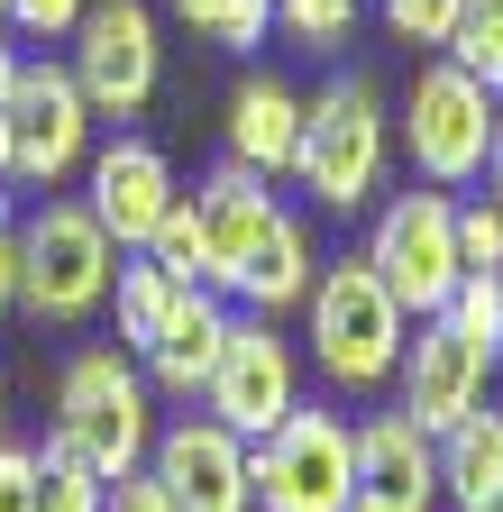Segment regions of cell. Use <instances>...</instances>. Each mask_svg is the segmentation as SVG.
Returning a JSON list of instances; mask_svg holds the SVG:
<instances>
[{
  "label": "cell",
  "instance_id": "obj_1",
  "mask_svg": "<svg viewBox=\"0 0 503 512\" xmlns=\"http://www.w3.org/2000/svg\"><path fill=\"white\" fill-rule=\"evenodd\" d=\"M302 311H311V366H321L339 394H375V384H394L403 339H412V311L385 293V275H375L366 256L311 266Z\"/></svg>",
  "mask_w": 503,
  "mask_h": 512
},
{
  "label": "cell",
  "instance_id": "obj_2",
  "mask_svg": "<svg viewBox=\"0 0 503 512\" xmlns=\"http://www.w3.org/2000/svg\"><path fill=\"white\" fill-rule=\"evenodd\" d=\"M147 439H156V421H147V375H138V357L129 348H83L65 366V384H55V430H46V448L83 458L110 485V476L147 467Z\"/></svg>",
  "mask_w": 503,
  "mask_h": 512
},
{
  "label": "cell",
  "instance_id": "obj_3",
  "mask_svg": "<svg viewBox=\"0 0 503 512\" xmlns=\"http://www.w3.org/2000/svg\"><path fill=\"white\" fill-rule=\"evenodd\" d=\"M293 183L321 211H366L385 183V101L366 74H339L302 101V147H293Z\"/></svg>",
  "mask_w": 503,
  "mask_h": 512
},
{
  "label": "cell",
  "instance_id": "obj_4",
  "mask_svg": "<svg viewBox=\"0 0 503 512\" xmlns=\"http://www.w3.org/2000/svg\"><path fill=\"white\" fill-rule=\"evenodd\" d=\"M247 494L257 512H339L357 494V430L339 412L293 403L266 439H247Z\"/></svg>",
  "mask_w": 503,
  "mask_h": 512
},
{
  "label": "cell",
  "instance_id": "obj_5",
  "mask_svg": "<svg viewBox=\"0 0 503 512\" xmlns=\"http://www.w3.org/2000/svg\"><path fill=\"white\" fill-rule=\"evenodd\" d=\"M119 247L83 202H46L37 220H19V302L37 320H92L110 302Z\"/></svg>",
  "mask_w": 503,
  "mask_h": 512
},
{
  "label": "cell",
  "instance_id": "obj_6",
  "mask_svg": "<svg viewBox=\"0 0 503 512\" xmlns=\"http://www.w3.org/2000/svg\"><path fill=\"white\" fill-rule=\"evenodd\" d=\"M366 266L385 275V293L412 311V320H430L439 302L458 293V192H439V183H421V192H394L385 211H375V229H366Z\"/></svg>",
  "mask_w": 503,
  "mask_h": 512
},
{
  "label": "cell",
  "instance_id": "obj_7",
  "mask_svg": "<svg viewBox=\"0 0 503 512\" xmlns=\"http://www.w3.org/2000/svg\"><path fill=\"white\" fill-rule=\"evenodd\" d=\"M494 101L467 64L430 55L412 74V101H403V147H412V174L439 183V192H467L485 174V138H494Z\"/></svg>",
  "mask_w": 503,
  "mask_h": 512
},
{
  "label": "cell",
  "instance_id": "obj_8",
  "mask_svg": "<svg viewBox=\"0 0 503 512\" xmlns=\"http://www.w3.org/2000/svg\"><path fill=\"white\" fill-rule=\"evenodd\" d=\"M0 128H10V174L37 183V192L83 174V156H92V101H83V83L55 55H19L10 101H0Z\"/></svg>",
  "mask_w": 503,
  "mask_h": 512
},
{
  "label": "cell",
  "instance_id": "obj_9",
  "mask_svg": "<svg viewBox=\"0 0 503 512\" xmlns=\"http://www.w3.org/2000/svg\"><path fill=\"white\" fill-rule=\"evenodd\" d=\"M156 64H165V46H156V10H147V0H83L65 74L83 83L92 119H129V110H147Z\"/></svg>",
  "mask_w": 503,
  "mask_h": 512
},
{
  "label": "cell",
  "instance_id": "obj_10",
  "mask_svg": "<svg viewBox=\"0 0 503 512\" xmlns=\"http://www.w3.org/2000/svg\"><path fill=\"white\" fill-rule=\"evenodd\" d=\"M293 403H302V366H293V348L275 339V320H266V311H257V320H229L220 366H211V384H202V412L229 421L238 439H266Z\"/></svg>",
  "mask_w": 503,
  "mask_h": 512
},
{
  "label": "cell",
  "instance_id": "obj_11",
  "mask_svg": "<svg viewBox=\"0 0 503 512\" xmlns=\"http://www.w3.org/2000/svg\"><path fill=\"white\" fill-rule=\"evenodd\" d=\"M494 348H476L449 311H430V320H412V339H403V366H394V384H403V412L439 439V430H458L476 403H485V384H494Z\"/></svg>",
  "mask_w": 503,
  "mask_h": 512
},
{
  "label": "cell",
  "instance_id": "obj_12",
  "mask_svg": "<svg viewBox=\"0 0 503 512\" xmlns=\"http://www.w3.org/2000/svg\"><path fill=\"white\" fill-rule=\"evenodd\" d=\"M147 476L165 485L174 512H257V494H247V439L211 412H183L174 430H156Z\"/></svg>",
  "mask_w": 503,
  "mask_h": 512
},
{
  "label": "cell",
  "instance_id": "obj_13",
  "mask_svg": "<svg viewBox=\"0 0 503 512\" xmlns=\"http://www.w3.org/2000/svg\"><path fill=\"white\" fill-rule=\"evenodd\" d=\"M83 174H92V220L110 229V247L129 256V247H147L156 238V220H165V202H174V165H165V147H147V138H110V147H92L83 156Z\"/></svg>",
  "mask_w": 503,
  "mask_h": 512
},
{
  "label": "cell",
  "instance_id": "obj_14",
  "mask_svg": "<svg viewBox=\"0 0 503 512\" xmlns=\"http://www.w3.org/2000/svg\"><path fill=\"white\" fill-rule=\"evenodd\" d=\"M357 494L394 503V512H430V503H439V439H430L412 412L357 421Z\"/></svg>",
  "mask_w": 503,
  "mask_h": 512
},
{
  "label": "cell",
  "instance_id": "obj_15",
  "mask_svg": "<svg viewBox=\"0 0 503 512\" xmlns=\"http://www.w3.org/2000/svg\"><path fill=\"white\" fill-rule=\"evenodd\" d=\"M229 293H211V284H183V302H174V320L156 330V348L138 357V375L156 384V394H174V403H193L202 384H211V366H220V339H229Z\"/></svg>",
  "mask_w": 503,
  "mask_h": 512
},
{
  "label": "cell",
  "instance_id": "obj_16",
  "mask_svg": "<svg viewBox=\"0 0 503 512\" xmlns=\"http://www.w3.org/2000/svg\"><path fill=\"white\" fill-rule=\"evenodd\" d=\"M193 202H202V238H211V293H229L238 266H247V247L284 220V202H275V183L247 174V165H220Z\"/></svg>",
  "mask_w": 503,
  "mask_h": 512
},
{
  "label": "cell",
  "instance_id": "obj_17",
  "mask_svg": "<svg viewBox=\"0 0 503 512\" xmlns=\"http://www.w3.org/2000/svg\"><path fill=\"white\" fill-rule=\"evenodd\" d=\"M293 147H302V92L275 83V74H247L229 92V165L284 183L293 174Z\"/></svg>",
  "mask_w": 503,
  "mask_h": 512
},
{
  "label": "cell",
  "instance_id": "obj_18",
  "mask_svg": "<svg viewBox=\"0 0 503 512\" xmlns=\"http://www.w3.org/2000/svg\"><path fill=\"white\" fill-rule=\"evenodd\" d=\"M439 494L458 512H503V412H467L458 430H439Z\"/></svg>",
  "mask_w": 503,
  "mask_h": 512
},
{
  "label": "cell",
  "instance_id": "obj_19",
  "mask_svg": "<svg viewBox=\"0 0 503 512\" xmlns=\"http://www.w3.org/2000/svg\"><path fill=\"white\" fill-rule=\"evenodd\" d=\"M311 266H321V256H311V229L284 211L257 247H247V266H238V284H229V293H238L247 311H266V320H275V311H293V302L311 293Z\"/></svg>",
  "mask_w": 503,
  "mask_h": 512
},
{
  "label": "cell",
  "instance_id": "obj_20",
  "mask_svg": "<svg viewBox=\"0 0 503 512\" xmlns=\"http://www.w3.org/2000/svg\"><path fill=\"white\" fill-rule=\"evenodd\" d=\"M110 302H119V348L147 357L156 330L174 320V302H183V275H165L147 247H129V256H119V275H110Z\"/></svg>",
  "mask_w": 503,
  "mask_h": 512
},
{
  "label": "cell",
  "instance_id": "obj_21",
  "mask_svg": "<svg viewBox=\"0 0 503 512\" xmlns=\"http://www.w3.org/2000/svg\"><path fill=\"white\" fill-rule=\"evenodd\" d=\"M439 55H449V64H467L485 92H503V0H467Z\"/></svg>",
  "mask_w": 503,
  "mask_h": 512
},
{
  "label": "cell",
  "instance_id": "obj_22",
  "mask_svg": "<svg viewBox=\"0 0 503 512\" xmlns=\"http://www.w3.org/2000/svg\"><path fill=\"white\" fill-rule=\"evenodd\" d=\"M174 19H193L211 46L247 55V46H266V28H275V0H174Z\"/></svg>",
  "mask_w": 503,
  "mask_h": 512
},
{
  "label": "cell",
  "instance_id": "obj_23",
  "mask_svg": "<svg viewBox=\"0 0 503 512\" xmlns=\"http://www.w3.org/2000/svg\"><path fill=\"white\" fill-rule=\"evenodd\" d=\"M37 512H101V476L65 448H37Z\"/></svg>",
  "mask_w": 503,
  "mask_h": 512
},
{
  "label": "cell",
  "instance_id": "obj_24",
  "mask_svg": "<svg viewBox=\"0 0 503 512\" xmlns=\"http://www.w3.org/2000/svg\"><path fill=\"white\" fill-rule=\"evenodd\" d=\"M439 311H449L476 348H494V357H503V275H458V293L439 302Z\"/></svg>",
  "mask_w": 503,
  "mask_h": 512
},
{
  "label": "cell",
  "instance_id": "obj_25",
  "mask_svg": "<svg viewBox=\"0 0 503 512\" xmlns=\"http://www.w3.org/2000/svg\"><path fill=\"white\" fill-rule=\"evenodd\" d=\"M357 10L366 0H275V28H293L302 46H339L357 28Z\"/></svg>",
  "mask_w": 503,
  "mask_h": 512
},
{
  "label": "cell",
  "instance_id": "obj_26",
  "mask_svg": "<svg viewBox=\"0 0 503 512\" xmlns=\"http://www.w3.org/2000/svg\"><path fill=\"white\" fill-rule=\"evenodd\" d=\"M458 266L503 275V202H458Z\"/></svg>",
  "mask_w": 503,
  "mask_h": 512
},
{
  "label": "cell",
  "instance_id": "obj_27",
  "mask_svg": "<svg viewBox=\"0 0 503 512\" xmlns=\"http://www.w3.org/2000/svg\"><path fill=\"white\" fill-rule=\"evenodd\" d=\"M458 10H467V0H385V19H394L403 46H449Z\"/></svg>",
  "mask_w": 503,
  "mask_h": 512
},
{
  "label": "cell",
  "instance_id": "obj_28",
  "mask_svg": "<svg viewBox=\"0 0 503 512\" xmlns=\"http://www.w3.org/2000/svg\"><path fill=\"white\" fill-rule=\"evenodd\" d=\"M74 19H83V0H10V28H19V37H37V46L74 37Z\"/></svg>",
  "mask_w": 503,
  "mask_h": 512
},
{
  "label": "cell",
  "instance_id": "obj_29",
  "mask_svg": "<svg viewBox=\"0 0 503 512\" xmlns=\"http://www.w3.org/2000/svg\"><path fill=\"white\" fill-rule=\"evenodd\" d=\"M0 512H37V448L0 439Z\"/></svg>",
  "mask_w": 503,
  "mask_h": 512
},
{
  "label": "cell",
  "instance_id": "obj_30",
  "mask_svg": "<svg viewBox=\"0 0 503 512\" xmlns=\"http://www.w3.org/2000/svg\"><path fill=\"white\" fill-rule=\"evenodd\" d=\"M101 512H174V503H165V485H156L147 467H129V476L101 485Z\"/></svg>",
  "mask_w": 503,
  "mask_h": 512
},
{
  "label": "cell",
  "instance_id": "obj_31",
  "mask_svg": "<svg viewBox=\"0 0 503 512\" xmlns=\"http://www.w3.org/2000/svg\"><path fill=\"white\" fill-rule=\"evenodd\" d=\"M10 302H19V220L0 211V311H10Z\"/></svg>",
  "mask_w": 503,
  "mask_h": 512
},
{
  "label": "cell",
  "instance_id": "obj_32",
  "mask_svg": "<svg viewBox=\"0 0 503 512\" xmlns=\"http://www.w3.org/2000/svg\"><path fill=\"white\" fill-rule=\"evenodd\" d=\"M476 183H485V202H503V101H494V138H485V174Z\"/></svg>",
  "mask_w": 503,
  "mask_h": 512
},
{
  "label": "cell",
  "instance_id": "obj_33",
  "mask_svg": "<svg viewBox=\"0 0 503 512\" xmlns=\"http://www.w3.org/2000/svg\"><path fill=\"white\" fill-rule=\"evenodd\" d=\"M10 74H19V46L0 37V101H10Z\"/></svg>",
  "mask_w": 503,
  "mask_h": 512
},
{
  "label": "cell",
  "instance_id": "obj_34",
  "mask_svg": "<svg viewBox=\"0 0 503 512\" xmlns=\"http://www.w3.org/2000/svg\"><path fill=\"white\" fill-rule=\"evenodd\" d=\"M339 512H394V503H375V494H348V503H339Z\"/></svg>",
  "mask_w": 503,
  "mask_h": 512
},
{
  "label": "cell",
  "instance_id": "obj_35",
  "mask_svg": "<svg viewBox=\"0 0 503 512\" xmlns=\"http://www.w3.org/2000/svg\"><path fill=\"white\" fill-rule=\"evenodd\" d=\"M0 174H10V128H0Z\"/></svg>",
  "mask_w": 503,
  "mask_h": 512
},
{
  "label": "cell",
  "instance_id": "obj_36",
  "mask_svg": "<svg viewBox=\"0 0 503 512\" xmlns=\"http://www.w3.org/2000/svg\"><path fill=\"white\" fill-rule=\"evenodd\" d=\"M0 439H10V403H0Z\"/></svg>",
  "mask_w": 503,
  "mask_h": 512
},
{
  "label": "cell",
  "instance_id": "obj_37",
  "mask_svg": "<svg viewBox=\"0 0 503 512\" xmlns=\"http://www.w3.org/2000/svg\"><path fill=\"white\" fill-rule=\"evenodd\" d=\"M0 28H10V0H0Z\"/></svg>",
  "mask_w": 503,
  "mask_h": 512
}]
</instances>
